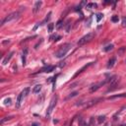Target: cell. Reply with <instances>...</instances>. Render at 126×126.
<instances>
[{"label": "cell", "instance_id": "cell-4", "mask_svg": "<svg viewBox=\"0 0 126 126\" xmlns=\"http://www.w3.org/2000/svg\"><path fill=\"white\" fill-rule=\"evenodd\" d=\"M19 15H20L19 12H13V13L9 14L8 16H6V17L3 19V21L1 22V26L5 25L6 23H9V22H11V21H13V20L18 19V18H19Z\"/></svg>", "mask_w": 126, "mask_h": 126}, {"label": "cell", "instance_id": "cell-18", "mask_svg": "<svg viewBox=\"0 0 126 126\" xmlns=\"http://www.w3.org/2000/svg\"><path fill=\"white\" fill-rule=\"evenodd\" d=\"M47 29H48V32H49V33L53 32V29H54V25H53V24H48V27H47Z\"/></svg>", "mask_w": 126, "mask_h": 126}, {"label": "cell", "instance_id": "cell-25", "mask_svg": "<svg viewBox=\"0 0 126 126\" xmlns=\"http://www.w3.org/2000/svg\"><path fill=\"white\" fill-rule=\"evenodd\" d=\"M50 15H51V12H49V13H48V15H47V17L46 18V20L44 21V23H46V22H47V21H48V20L50 19Z\"/></svg>", "mask_w": 126, "mask_h": 126}, {"label": "cell", "instance_id": "cell-11", "mask_svg": "<svg viewBox=\"0 0 126 126\" xmlns=\"http://www.w3.org/2000/svg\"><path fill=\"white\" fill-rule=\"evenodd\" d=\"M117 98H126V93L125 94H120V95H115V96H111L108 98V100H114Z\"/></svg>", "mask_w": 126, "mask_h": 126}, {"label": "cell", "instance_id": "cell-24", "mask_svg": "<svg viewBox=\"0 0 126 126\" xmlns=\"http://www.w3.org/2000/svg\"><path fill=\"white\" fill-rule=\"evenodd\" d=\"M11 118H12V117H5L4 119H2V120H1V122H0V123H1V124H3L5 121H7V120H10Z\"/></svg>", "mask_w": 126, "mask_h": 126}, {"label": "cell", "instance_id": "cell-22", "mask_svg": "<svg viewBox=\"0 0 126 126\" xmlns=\"http://www.w3.org/2000/svg\"><path fill=\"white\" fill-rule=\"evenodd\" d=\"M91 7H97V4L95 3H90V4H87V8H91Z\"/></svg>", "mask_w": 126, "mask_h": 126}, {"label": "cell", "instance_id": "cell-8", "mask_svg": "<svg viewBox=\"0 0 126 126\" xmlns=\"http://www.w3.org/2000/svg\"><path fill=\"white\" fill-rule=\"evenodd\" d=\"M13 54H14V52H13V51H12V52H10V53L8 54V56H6V57L3 59V61H2V64H3V65H6V64H7V63L10 61V59L12 58Z\"/></svg>", "mask_w": 126, "mask_h": 126}, {"label": "cell", "instance_id": "cell-14", "mask_svg": "<svg viewBox=\"0 0 126 126\" xmlns=\"http://www.w3.org/2000/svg\"><path fill=\"white\" fill-rule=\"evenodd\" d=\"M79 125H80V126H87L86 121L84 120L82 117H80V118H79Z\"/></svg>", "mask_w": 126, "mask_h": 126}, {"label": "cell", "instance_id": "cell-3", "mask_svg": "<svg viewBox=\"0 0 126 126\" xmlns=\"http://www.w3.org/2000/svg\"><path fill=\"white\" fill-rule=\"evenodd\" d=\"M95 37V33H89V34H87L86 35H84L83 37H81L80 39H79V41H78V46H84L85 44H87V43H89V41H91L93 38Z\"/></svg>", "mask_w": 126, "mask_h": 126}, {"label": "cell", "instance_id": "cell-2", "mask_svg": "<svg viewBox=\"0 0 126 126\" xmlns=\"http://www.w3.org/2000/svg\"><path fill=\"white\" fill-rule=\"evenodd\" d=\"M29 93H30V88H26V89H24V90L20 93V95L18 96L17 101H16V108H20V106H21V104H22L24 99L29 95Z\"/></svg>", "mask_w": 126, "mask_h": 126}, {"label": "cell", "instance_id": "cell-26", "mask_svg": "<svg viewBox=\"0 0 126 126\" xmlns=\"http://www.w3.org/2000/svg\"><path fill=\"white\" fill-rule=\"evenodd\" d=\"M77 94H78V93H77V92H75V93H72V94H71V95H70V98H71V97H75V96H76V95H77Z\"/></svg>", "mask_w": 126, "mask_h": 126}, {"label": "cell", "instance_id": "cell-17", "mask_svg": "<svg viewBox=\"0 0 126 126\" xmlns=\"http://www.w3.org/2000/svg\"><path fill=\"white\" fill-rule=\"evenodd\" d=\"M96 17H97V22H100V21L103 19V15L102 13H99V14H97V15H96Z\"/></svg>", "mask_w": 126, "mask_h": 126}, {"label": "cell", "instance_id": "cell-21", "mask_svg": "<svg viewBox=\"0 0 126 126\" xmlns=\"http://www.w3.org/2000/svg\"><path fill=\"white\" fill-rule=\"evenodd\" d=\"M118 20H119L118 16H113V17L111 18V21H112L113 23H117V22H118Z\"/></svg>", "mask_w": 126, "mask_h": 126}, {"label": "cell", "instance_id": "cell-28", "mask_svg": "<svg viewBox=\"0 0 126 126\" xmlns=\"http://www.w3.org/2000/svg\"><path fill=\"white\" fill-rule=\"evenodd\" d=\"M105 126H108V125H107V124H106V125H105Z\"/></svg>", "mask_w": 126, "mask_h": 126}, {"label": "cell", "instance_id": "cell-15", "mask_svg": "<svg viewBox=\"0 0 126 126\" xmlns=\"http://www.w3.org/2000/svg\"><path fill=\"white\" fill-rule=\"evenodd\" d=\"M62 26H63V20H59L57 22V24H56V29L57 30H60L62 28Z\"/></svg>", "mask_w": 126, "mask_h": 126}, {"label": "cell", "instance_id": "cell-1", "mask_svg": "<svg viewBox=\"0 0 126 126\" xmlns=\"http://www.w3.org/2000/svg\"><path fill=\"white\" fill-rule=\"evenodd\" d=\"M71 47H72L71 44H65V45H63V46L56 51L55 57H57V58H63V57L67 54V52L71 49Z\"/></svg>", "mask_w": 126, "mask_h": 126}, {"label": "cell", "instance_id": "cell-5", "mask_svg": "<svg viewBox=\"0 0 126 126\" xmlns=\"http://www.w3.org/2000/svg\"><path fill=\"white\" fill-rule=\"evenodd\" d=\"M56 102H57V97H53V98L51 99V101H50L49 106H48L47 111H46V116H47V117H48V116H50V114H51V112H52L53 108H54V107H55V105H56Z\"/></svg>", "mask_w": 126, "mask_h": 126}, {"label": "cell", "instance_id": "cell-13", "mask_svg": "<svg viewBox=\"0 0 126 126\" xmlns=\"http://www.w3.org/2000/svg\"><path fill=\"white\" fill-rule=\"evenodd\" d=\"M40 90H41V85H36V86H34V89H33V93H34V94H37V93H39V92H40Z\"/></svg>", "mask_w": 126, "mask_h": 126}, {"label": "cell", "instance_id": "cell-9", "mask_svg": "<svg viewBox=\"0 0 126 126\" xmlns=\"http://www.w3.org/2000/svg\"><path fill=\"white\" fill-rule=\"evenodd\" d=\"M54 66H46V67H44L43 69H41V72H46V73H49V72H52L53 70H54Z\"/></svg>", "mask_w": 126, "mask_h": 126}, {"label": "cell", "instance_id": "cell-23", "mask_svg": "<svg viewBox=\"0 0 126 126\" xmlns=\"http://www.w3.org/2000/svg\"><path fill=\"white\" fill-rule=\"evenodd\" d=\"M122 27H126V17H123L122 18Z\"/></svg>", "mask_w": 126, "mask_h": 126}, {"label": "cell", "instance_id": "cell-10", "mask_svg": "<svg viewBox=\"0 0 126 126\" xmlns=\"http://www.w3.org/2000/svg\"><path fill=\"white\" fill-rule=\"evenodd\" d=\"M115 62H116V58H115V57L110 58V59H109V61H108V63H107V68H108V69L112 68V67H113V65L115 64Z\"/></svg>", "mask_w": 126, "mask_h": 126}, {"label": "cell", "instance_id": "cell-20", "mask_svg": "<svg viewBox=\"0 0 126 126\" xmlns=\"http://www.w3.org/2000/svg\"><path fill=\"white\" fill-rule=\"evenodd\" d=\"M104 120H105V116H104V115H103V116H99V123H103Z\"/></svg>", "mask_w": 126, "mask_h": 126}, {"label": "cell", "instance_id": "cell-7", "mask_svg": "<svg viewBox=\"0 0 126 126\" xmlns=\"http://www.w3.org/2000/svg\"><path fill=\"white\" fill-rule=\"evenodd\" d=\"M41 4H43V2H41V1H37V2H35L34 6V10H33V11H34V13H37V12L39 11Z\"/></svg>", "mask_w": 126, "mask_h": 126}, {"label": "cell", "instance_id": "cell-19", "mask_svg": "<svg viewBox=\"0 0 126 126\" xmlns=\"http://www.w3.org/2000/svg\"><path fill=\"white\" fill-rule=\"evenodd\" d=\"M11 103H12L11 99H5V100H4V104H5V105H10Z\"/></svg>", "mask_w": 126, "mask_h": 126}, {"label": "cell", "instance_id": "cell-12", "mask_svg": "<svg viewBox=\"0 0 126 126\" xmlns=\"http://www.w3.org/2000/svg\"><path fill=\"white\" fill-rule=\"evenodd\" d=\"M27 54H28V49L25 48L24 51H23V56H22V59H23V65H26V57H27Z\"/></svg>", "mask_w": 126, "mask_h": 126}, {"label": "cell", "instance_id": "cell-6", "mask_svg": "<svg viewBox=\"0 0 126 126\" xmlns=\"http://www.w3.org/2000/svg\"><path fill=\"white\" fill-rule=\"evenodd\" d=\"M104 84H105V82H101V83H99V84H96V85H94V86H92V87L90 88V92H91V93H93V92L97 91L98 89H100V87H101V86L104 85Z\"/></svg>", "mask_w": 126, "mask_h": 126}, {"label": "cell", "instance_id": "cell-27", "mask_svg": "<svg viewBox=\"0 0 126 126\" xmlns=\"http://www.w3.org/2000/svg\"><path fill=\"white\" fill-rule=\"evenodd\" d=\"M31 126H39V124H38V123H34V124H32Z\"/></svg>", "mask_w": 126, "mask_h": 126}, {"label": "cell", "instance_id": "cell-16", "mask_svg": "<svg viewBox=\"0 0 126 126\" xmlns=\"http://www.w3.org/2000/svg\"><path fill=\"white\" fill-rule=\"evenodd\" d=\"M113 49V45H108V46H106L104 48H103V50L105 51V52H107V51H109V50H112Z\"/></svg>", "mask_w": 126, "mask_h": 126}]
</instances>
